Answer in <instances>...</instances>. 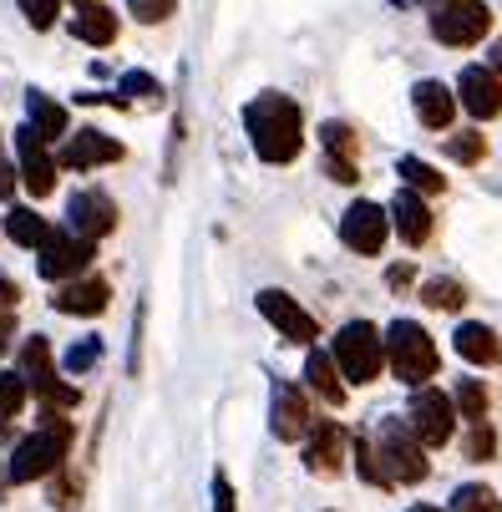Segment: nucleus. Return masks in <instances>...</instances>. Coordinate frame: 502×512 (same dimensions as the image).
I'll use <instances>...</instances> for the list:
<instances>
[{
  "label": "nucleus",
  "instance_id": "2eb2a0df",
  "mask_svg": "<svg viewBox=\"0 0 502 512\" xmlns=\"http://www.w3.org/2000/svg\"><path fill=\"white\" fill-rule=\"evenodd\" d=\"M16 153H21V183L36 193V198H46L51 188H56V158L46 153V137L26 122V127H16Z\"/></svg>",
  "mask_w": 502,
  "mask_h": 512
},
{
  "label": "nucleus",
  "instance_id": "1a4fd4ad",
  "mask_svg": "<svg viewBox=\"0 0 502 512\" xmlns=\"http://www.w3.org/2000/svg\"><path fill=\"white\" fill-rule=\"evenodd\" d=\"M41 259H36V269H41V279H51V284H66V279H77L87 264H92V254H97V244L92 239H82V234H71V229H56L41 249H36Z\"/></svg>",
  "mask_w": 502,
  "mask_h": 512
},
{
  "label": "nucleus",
  "instance_id": "dca6fc26",
  "mask_svg": "<svg viewBox=\"0 0 502 512\" xmlns=\"http://www.w3.org/2000/svg\"><path fill=\"white\" fill-rule=\"evenodd\" d=\"M61 168H107V163H122V142L97 132V127H82L77 137H66L61 142V153H56Z\"/></svg>",
  "mask_w": 502,
  "mask_h": 512
},
{
  "label": "nucleus",
  "instance_id": "a878e982",
  "mask_svg": "<svg viewBox=\"0 0 502 512\" xmlns=\"http://www.w3.org/2000/svg\"><path fill=\"white\" fill-rule=\"evenodd\" d=\"M396 173H401V183H406L411 193H442V188H447V178H442L432 163H421V158H401Z\"/></svg>",
  "mask_w": 502,
  "mask_h": 512
},
{
  "label": "nucleus",
  "instance_id": "9b49d317",
  "mask_svg": "<svg viewBox=\"0 0 502 512\" xmlns=\"http://www.w3.org/2000/svg\"><path fill=\"white\" fill-rule=\"evenodd\" d=\"M269 426H274L279 442H305V436H310L315 416H310V401H305V391L295 381H274V391H269Z\"/></svg>",
  "mask_w": 502,
  "mask_h": 512
},
{
  "label": "nucleus",
  "instance_id": "f03ea898",
  "mask_svg": "<svg viewBox=\"0 0 502 512\" xmlns=\"http://www.w3.org/2000/svg\"><path fill=\"white\" fill-rule=\"evenodd\" d=\"M71 436H77V426H71L66 416H56V411H46L41 426L11 452V482H41V477L61 472V462L71 452Z\"/></svg>",
  "mask_w": 502,
  "mask_h": 512
},
{
  "label": "nucleus",
  "instance_id": "ddd939ff",
  "mask_svg": "<svg viewBox=\"0 0 502 512\" xmlns=\"http://www.w3.org/2000/svg\"><path fill=\"white\" fill-rule=\"evenodd\" d=\"M345 457H350V431L340 421H315L305 436V467L315 477H340Z\"/></svg>",
  "mask_w": 502,
  "mask_h": 512
},
{
  "label": "nucleus",
  "instance_id": "09e8293b",
  "mask_svg": "<svg viewBox=\"0 0 502 512\" xmlns=\"http://www.w3.org/2000/svg\"><path fill=\"white\" fill-rule=\"evenodd\" d=\"M0 345H6V335H0Z\"/></svg>",
  "mask_w": 502,
  "mask_h": 512
},
{
  "label": "nucleus",
  "instance_id": "39448f33",
  "mask_svg": "<svg viewBox=\"0 0 502 512\" xmlns=\"http://www.w3.org/2000/svg\"><path fill=\"white\" fill-rule=\"evenodd\" d=\"M330 355L340 365V376L355 381V386H371L381 376V360H386V335L366 320H350L340 325V335L330 340Z\"/></svg>",
  "mask_w": 502,
  "mask_h": 512
},
{
  "label": "nucleus",
  "instance_id": "a211bd4d",
  "mask_svg": "<svg viewBox=\"0 0 502 512\" xmlns=\"http://www.w3.org/2000/svg\"><path fill=\"white\" fill-rule=\"evenodd\" d=\"M391 229L401 234V244H411V249H421L426 239H432V208H426V198L421 193H396V203H391Z\"/></svg>",
  "mask_w": 502,
  "mask_h": 512
},
{
  "label": "nucleus",
  "instance_id": "0eeeda50",
  "mask_svg": "<svg viewBox=\"0 0 502 512\" xmlns=\"http://www.w3.org/2000/svg\"><path fill=\"white\" fill-rule=\"evenodd\" d=\"M406 421H411V431L421 436V447H447L452 431H457V401L442 396L437 386H416Z\"/></svg>",
  "mask_w": 502,
  "mask_h": 512
},
{
  "label": "nucleus",
  "instance_id": "aec40b11",
  "mask_svg": "<svg viewBox=\"0 0 502 512\" xmlns=\"http://www.w3.org/2000/svg\"><path fill=\"white\" fill-rule=\"evenodd\" d=\"M452 345H457V355L472 360V365H497V360H502V340H497V330L482 325V320H462L457 335H452Z\"/></svg>",
  "mask_w": 502,
  "mask_h": 512
},
{
  "label": "nucleus",
  "instance_id": "bb28decb",
  "mask_svg": "<svg viewBox=\"0 0 502 512\" xmlns=\"http://www.w3.org/2000/svg\"><path fill=\"white\" fill-rule=\"evenodd\" d=\"M452 512H502V497L482 482H467L452 492Z\"/></svg>",
  "mask_w": 502,
  "mask_h": 512
},
{
  "label": "nucleus",
  "instance_id": "f8f14e48",
  "mask_svg": "<svg viewBox=\"0 0 502 512\" xmlns=\"http://www.w3.org/2000/svg\"><path fill=\"white\" fill-rule=\"evenodd\" d=\"M259 315L295 345H315L320 340V325L310 310H300V300H290L284 289H259Z\"/></svg>",
  "mask_w": 502,
  "mask_h": 512
},
{
  "label": "nucleus",
  "instance_id": "a18cd8bd",
  "mask_svg": "<svg viewBox=\"0 0 502 512\" xmlns=\"http://www.w3.org/2000/svg\"><path fill=\"white\" fill-rule=\"evenodd\" d=\"M391 6H437V0H391Z\"/></svg>",
  "mask_w": 502,
  "mask_h": 512
},
{
  "label": "nucleus",
  "instance_id": "e433bc0d",
  "mask_svg": "<svg viewBox=\"0 0 502 512\" xmlns=\"http://www.w3.org/2000/svg\"><path fill=\"white\" fill-rule=\"evenodd\" d=\"M320 137H325V148H330V153H340V158H350V153H355V132H350L345 122H325V127H320Z\"/></svg>",
  "mask_w": 502,
  "mask_h": 512
},
{
  "label": "nucleus",
  "instance_id": "ea45409f",
  "mask_svg": "<svg viewBox=\"0 0 502 512\" xmlns=\"http://www.w3.org/2000/svg\"><path fill=\"white\" fill-rule=\"evenodd\" d=\"M325 173H330L335 183H361V173H355V163H350V158H340V153H330V158H325Z\"/></svg>",
  "mask_w": 502,
  "mask_h": 512
},
{
  "label": "nucleus",
  "instance_id": "4468645a",
  "mask_svg": "<svg viewBox=\"0 0 502 512\" xmlns=\"http://www.w3.org/2000/svg\"><path fill=\"white\" fill-rule=\"evenodd\" d=\"M66 229L71 234H82V239H107L112 229H117V203L107 198V193H97V188H82V193H71V203H66Z\"/></svg>",
  "mask_w": 502,
  "mask_h": 512
},
{
  "label": "nucleus",
  "instance_id": "cd10ccee",
  "mask_svg": "<svg viewBox=\"0 0 502 512\" xmlns=\"http://www.w3.org/2000/svg\"><path fill=\"white\" fill-rule=\"evenodd\" d=\"M421 300L432 305V310H462L467 305V289L457 279H426L421 284Z\"/></svg>",
  "mask_w": 502,
  "mask_h": 512
},
{
  "label": "nucleus",
  "instance_id": "a19ab883",
  "mask_svg": "<svg viewBox=\"0 0 502 512\" xmlns=\"http://www.w3.org/2000/svg\"><path fill=\"white\" fill-rule=\"evenodd\" d=\"M213 512H234V487H229L224 472L213 477Z\"/></svg>",
  "mask_w": 502,
  "mask_h": 512
},
{
  "label": "nucleus",
  "instance_id": "c03bdc74",
  "mask_svg": "<svg viewBox=\"0 0 502 512\" xmlns=\"http://www.w3.org/2000/svg\"><path fill=\"white\" fill-rule=\"evenodd\" d=\"M487 66H492L497 77H502V41H492V51H487Z\"/></svg>",
  "mask_w": 502,
  "mask_h": 512
},
{
  "label": "nucleus",
  "instance_id": "412c9836",
  "mask_svg": "<svg viewBox=\"0 0 502 512\" xmlns=\"http://www.w3.org/2000/svg\"><path fill=\"white\" fill-rule=\"evenodd\" d=\"M411 102H416L421 127H432V132H447V127H452V117H457V97H452L442 82H416Z\"/></svg>",
  "mask_w": 502,
  "mask_h": 512
},
{
  "label": "nucleus",
  "instance_id": "de8ad7c7",
  "mask_svg": "<svg viewBox=\"0 0 502 512\" xmlns=\"http://www.w3.org/2000/svg\"><path fill=\"white\" fill-rule=\"evenodd\" d=\"M82 6H92V0H77V11H82Z\"/></svg>",
  "mask_w": 502,
  "mask_h": 512
},
{
  "label": "nucleus",
  "instance_id": "2f4dec72",
  "mask_svg": "<svg viewBox=\"0 0 502 512\" xmlns=\"http://www.w3.org/2000/svg\"><path fill=\"white\" fill-rule=\"evenodd\" d=\"M51 507H61V512L82 507V482L71 477L66 467H61V472H51Z\"/></svg>",
  "mask_w": 502,
  "mask_h": 512
},
{
  "label": "nucleus",
  "instance_id": "9d476101",
  "mask_svg": "<svg viewBox=\"0 0 502 512\" xmlns=\"http://www.w3.org/2000/svg\"><path fill=\"white\" fill-rule=\"evenodd\" d=\"M386 234H391V208H381V203H371V198L350 203V208L340 213V239H345L355 254H381Z\"/></svg>",
  "mask_w": 502,
  "mask_h": 512
},
{
  "label": "nucleus",
  "instance_id": "c756f323",
  "mask_svg": "<svg viewBox=\"0 0 502 512\" xmlns=\"http://www.w3.org/2000/svg\"><path fill=\"white\" fill-rule=\"evenodd\" d=\"M452 401H457L462 421H487V386L482 381H457Z\"/></svg>",
  "mask_w": 502,
  "mask_h": 512
},
{
  "label": "nucleus",
  "instance_id": "6ab92c4d",
  "mask_svg": "<svg viewBox=\"0 0 502 512\" xmlns=\"http://www.w3.org/2000/svg\"><path fill=\"white\" fill-rule=\"evenodd\" d=\"M107 300H112L107 279H66V284L56 289V300H51V305H56L61 315H102Z\"/></svg>",
  "mask_w": 502,
  "mask_h": 512
},
{
  "label": "nucleus",
  "instance_id": "7ed1b4c3",
  "mask_svg": "<svg viewBox=\"0 0 502 512\" xmlns=\"http://www.w3.org/2000/svg\"><path fill=\"white\" fill-rule=\"evenodd\" d=\"M386 365L396 371V381H406L416 391V386H426L437 376L442 355H437L432 335H426L416 320H391L386 325Z\"/></svg>",
  "mask_w": 502,
  "mask_h": 512
},
{
  "label": "nucleus",
  "instance_id": "423d86ee",
  "mask_svg": "<svg viewBox=\"0 0 502 512\" xmlns=\"http://www.w3.org/2000/svg\"><path fill=\"white\" fill-rule=\"evenodd\" d=\"M492 26V11H487V0H437L432 6V36L442 46H477Z\"/></svg>",
  "mask_w": 502,
  "mask_h": 512
},
{
  "label": "nucleus",
  "instance_id": "f257e3e1",
  "mask_svg": "<svg viewBox=\"0 0 502 512\" xmlns=\"http://www.w3.org/2000/svg\"><path fill=\"white\" fill-rule=\"evenodd\" d=\"M244 132H249V148L284 168L300 158V142H305V112L284 97V92H259L249 107H244Z\"/></svg>",
  "mask_w": 502,
  "mask_h": 512
},
{
  "label": "nucleus",
  "instance_id": "393cba45",
  "mask_svg": "<svg viewBox=\"0 0 502 512\" xmlns=\"http://www.w3.org/2000/svg\"><path fill=\"white\" fill-rule=\"evenodd\" d=\"M26 112H31V127H36L46 142L66 137V107H61V102H51L46 92H26Z\"/></svg>",
  "mask_w": 502,
  "mask_h": 512
},
{
  "label": "nucleus",
  "instance_id": "4be33fe9",
  "mask_svg": "<svg viewBox=\"0 0 502 512\" xmlns=\"http://www.w3.org/2000/svg\"><path fill=\"white\" fill-rule=\"evenodd\" d=\"M305 381H310V391H315L325 406H340V401H345V386H340V365H335V355H330V350H315V345H310V360H305Z\"/></svg>",
  "mask_w": 502,
  "mask_h": 512
},
{
  "label": "nucleus",
  "instance_id": "b1692460",
  "mask_svg": "<svg viewBox=\"0 0 502 512\" xmlns=\"http://www.w3.org/2000/svg\"><path fill=\"white\" fill-rule=\"evenodd\" d=\"M6 234H11L21 249H41L56 229L46 224V218H41L36 208H11V213H6Z\"/></svg>",
  "mask_w": 502,
  "mask_h": 512
},
{
  "label": "nucleus",
  "instance_id": "20e7f679",
  "mask_svg": "<svg viewBox=\"0 0 502 512\" xmlns=\"http://www.w3.org/2000/svg\"><path fill=\"white\" fill-rule=\"evenodd\" d=\"M366 442H371V452H376V462L391 482H421L426 477V452H421V436L411 431V421L386 416V421L371 426Z\"/></svg>",
  "mask_w": 502,
  "mask_h": 512
},
{
  "label": "nucleus",
  "instance_id": "c85d7f7f",
  "mask_svg": "<svg viewBox=\"0 0 502 512\" xmlns=\"http://www.w3.org/2000/svg\"><path fill=\"white\" fill-rule=\"evenodd\" d=\"M26 376L21 371H0V421H16L21 406H26Z\"/></svg>",
  "mask_w": 502,
  "mask_h": 512
},
{
  "label": "nucleus",
  "instance_id": "58836bf2",
  "mask_svg": "<svg viewBox=\"0 0 502 512\" xmlns=\"http://www.w3.org/2000/svg\"><path fill=\"white\" fill-rule=\"evenodd\" d=\"M122 97H158V82L148 77V71H122Z\"/></svg>",
  "mask_w": 502,
  "mask_h": 512
},
{
  "label": "nucleus",
  "instance_id": "5701e85b",
  "mask_svg": "<svg viewBox=\"0 0 502 512\" xmlns=\"http://www.w3.org/2000/svg\"><path fill=\"white\" fill-rule=\"evenodd\" d=\"M71 36L87 41V46H112L117 41V16L107 6H82L71 16Z\"/></svg>",
  "mask_w": 502,
  "mask_h": 512
},
{
  "label": "nucleus",
  "instance_id": "c9c22d12",
  "mask_svg": "<svg viewBox=\"0 0 502 512\" xmlns=\"http://www.w3.org/2000/svg\"><path fill=\"white\" fill-rule=\"evenodd\" d=\"M127 11L142 21V26H158L173 16V0H127Z\"/></svg>",
  "mask_w": 502,
  "mask_h": 512
},
{
  "label": "nucleus",
  "instance_id": "49530a36",
  "mask_svg": "<svg viewBox=\"0 0 502 512\" xmlns=\"http://www.w3.org/2000/svg\"><path fill=\"white\" fill-rule=\"evenodd\" d=\"M406 512H442V507H406Z\"/></svg>",
  "mask_w": 502,
  "mask_h": 512
},
{
  "label": "nucleus",
  "instance_id": "79ce46f5",
  "mask_svg": "<svg viewBox=\"0 0 502 512\" xmlns=\"http://www.w3.org/2000/svg\"><path fill=\"white\" fill-rule=\"evenodd\" d=\"M16 300H21V289H16L6 274H0V315H11V310H16Z\"/></svg>",
  "mask_w": 502,
  "mask_h": 512
},
{
  "label": "nucleus",
  "instance_id": "4c0bfd02",
  "mask_svg": "<svg viewBox=\"0 0 502 512\" xmlns=\"http://www.w3.org/2000/svg\"><path fill=\"white\" fill-rule=\"evenodd\" d=\"M21 11H26V21H31L36 31H46V26H56L61 0H21Z\"/></svg>",
  "mask_w": 502,
  "mask_h": 512
},
{
  "label": "nucleus",
  "instance_id": "7c9ffc66",
  "mask_svg": "<svg viewBox=\"0 0 502 512\" xmlns=\"http://www.w3.org/2000/svg\"><path fill=\"white\" fill-rule=\"evenodd\" d=\"M97 360H102V340H77V345L61 355V371L66 376H82V371H92Z\"/></svg>",
  "mask_w": 502,
  "mask_h": 512
},
{
  "label": "nucleus",
  "instance_id": "72a5a7b5",
  "mask_svg": "<svg viewBox=\"0 0 502 512\" xmlns=\"http://www.w3.org/2000/svg\"><path fill=\"white\" fill-rule=\"evenodd\" d=\"M447 153H452L457 163H482L487 142H482V132H457V137H447Z\"/></svg>",
  "mask_w": 502,
  "mask_h": 512
},
{
  "label": "nucleus",
  "instance_id": "37998d69",
  "mask_svg": "<svg viewBox=\"0 0 502 512\" xmlns=\"http://www.w3.org/2000/svg\"><path fill=\"white\" fill-rule=\"evenodd\" d=\"M16 178H21L16 168H6V163H0V198H11V193H16Z\"/></svg>",
  "mask_w": 502,
  "mask_h": 512
},
{
  "label": "nucleus",
  "instance_id": "473e14b6",
  "mask_svg": "<svg viewBox=\"0 0 502 512\" xmlns=\"http://www.w3.org/2000/svg\"><path fill=\"white\" fill-rule=\"evenodd\" d=\"M492 447H497V442H492V421H467V447H462V452H467L472 462H487Z\"/></svg>",
  "mask_w": 502,
  "mask_h": 512
},
{
  "label": "nucleus",
  "instance_id": "f704fd0d",
  "mask_svg": "<svg viewBox=\"0 0 502 512\" xmlns=\"http://www.w3.org/2000/svg\"><path fill=\"white\" fill-rule=\"evenodd\" d=\"M355 472H361V482H371V487H391V477L381 472V462H376L371 442H355Z\"/></svg>",
  "mask_w": 502,
  "mask_h": 512
},
{
  "label": "nucleus",
  "instance_id": "f3484780",
  "mask_svg": "<svg viewBox=\"0 0 502 512\" xmlns=\"http://www.w3.org/2000/svg\"><path fill=\"white\" fill-rule=\"evenodd\" d=\"M457 97H462V107H467L477 122H492V117H502V77H497L492 66H462Z\"/></svg>",
  "mask_w": 502,
  "mask_h": 512
},
{
  "label": "nucleus",
  "instance_id": "6e6552de",
  "mask_svg": "<svg viewBox=\"0 0 502 512\" xmlns=\"http://www.w3.org/2000/svg\"><path fill=\"white\" fill-rule=\"evenodd\" d=\"M21 376H26V386L56 411H71L77 406V391H71L66 381H56V365H51V345H46V335H31L26 345H21Z\"/></svg>",
  "mask_w": 502,
  "mask_h": 512
}]
</instances>
